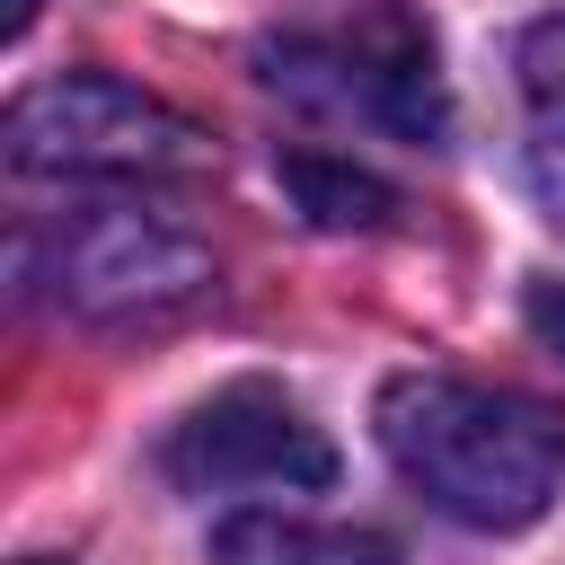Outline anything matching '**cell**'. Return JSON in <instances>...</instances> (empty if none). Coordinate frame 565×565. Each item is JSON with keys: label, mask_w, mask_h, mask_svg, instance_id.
<instances>
[{"label": "cell", "mask_w": 565, "mask_h": 565, "mask_svg": "<svg viewBox=\"0 0 565 565\" xmlns=\"http://www.w3.org/2000/svg\"><path fill=\"white\" fill-rule=\"evenodd\" d=\"M380 450L433 512L468 530H521L565 477V415L494 380L406 371L380 388Z\"/></svg>", "instance_id": "1"}, {"label": "cell", "mask_w": 565, "mask_h": 565, "mask_svg": "<svg viewBox=\"0 0 565 565\" xmlns=\"http://www.w3.org/2000/svg\"><path fill=\"white\" fill-rule=\"evenodd\" d=\"M9 168L18 177H88V185H177L212 168V141L168 97L115 71H62L9 106Z\"/></svg>", "instance_id": "2"}, {"label": "cell", "mask_w": 565, "mask_h": 565, "mask_svg": "<svg viewBox=\"0 0 565 565\" xmlns=\"http://www.w3.org/2000/svg\"><path fill=\"white\" fill-rule=\"evenodd\" d=\"M18 282L71 318H106V327H132V318H168L185 300H203L212 282V247L141 203H97V212H71L53 230H26L18 238Z\"/></svg>", "instance_id": "3"}, {"label": "cell", "mask_w": 565, "mask_h": 565, "mask_svg": "<svg viewBox=\"0 0 565 565\" xmlns=\"http://www.w3.org/2000/svg\"><path fill=\"white\" fill-rule=\"evenodd\" d=\"M265 79L282 97H309L327 115L380 124L415 150L450 141V88H441V44L415 9H362L353 26L327 35H291L265 53Z\"/></svg>", "instance_id": "4"}, {"label": "cell", "mask_w": 565, "mask_h": 565, "mask_svg": "<svg viewBox=\"0 0 565 565\" xmlns=\"http://www.w3.org/2000/svg\"><path fill=\"white\" fill-rule=\"evenodd\" d=\"M159 468L185 486V494H238V486H335V441L309 424L300 397L265 388V380H238V388H212L159 450Z\"/></svg>", "instance_id": "5"}, {"label": "cell", "mask_w": 565, "mask_h": 565, "mask_svg": "<svg viewBox=\"0 0 565 565\" xmlns=\"http://www.w3.org/2000/svg\"><path fill=\"white\" fill-rule=\"evenodd\" d=\"M212 565H397V547L300 512H238L212 530Z\"/></svg>", "instance_id": "6"}, {"label": "cell", "mask_w": 565, "mask_h": 565, "mask_svg": "<svg viewBox=\"0 0 565 565\" xmlns=\"http://www.w3.org/2000/svg\"><path fill=\"white\" fill-rule=\"evenodd\" d=\"M521 106H530V168H539V194H547L556 221H565V18L530 26V44H521Z\"/></svg>", "instance_id": "7"}, {"label": "cell", "mask_w": 565, "mask_h": 565, "mask_svg": "<svg viewBox=\"0 0 565 565\" xmlns=\"http://www.w3.org/2000/svg\"><path fill=\"white\" fill-rule=\"evenodd\" d=\"M282 185H291V203H300L318 230H380V221L397 212V194H388L371 168L327 159V150H291V159H282Z\"/></svg>", "instance_id": "8"}, {"label": "cell", "mask_w": 565, "mask_h": 565, "mask_svg": "<svg viewBox=\"0 0 565 565\" xmlns=\"http://www.w3.org/2000/svg\"><path fill=\"white\" fill-rule=\"evenodd\" d=\"M521 318H530V335H539L547 353H565V282H530Z\"/></svg>", "instance_id": "9"}, {"label": "cell", "mask_w": 565, "mask_h": 565, "mask_svg": "<svg viewBox=\"0 0 565 565\" xmlns=\"http://www.w3.org/2000/svg\"><path fill=\"white\" fill-rule=\"evenodd\" d=\"M35 9H44V0H0V35H9V44H18V35H26V26H35Z\"/></svg>", "instance_id": "10"}, {"label": "cell", "mask_w": 565, "mask_h": 565, "mask_svg": "<svg viewBox=\"0 0 565 565\" xmlns=\"http://www.w3.org/2000/svg\"><path fill=\"white\" fill-rule=\"evenodd\" d=\"M26 565H53V556H26Z\"/></svg>", "instance_id": "11"}]
</instances>
